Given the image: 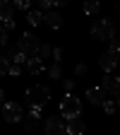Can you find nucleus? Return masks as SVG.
<instances>
[{
  "instance_id": "423d86ee",
  "label": "nucleus",
  "mask_w": 120,
  "mask_h": 135,
  "mask_svg": "<svg viewBox=\"0 0 120 135\" xmlns=\"http://www.w3.org/2000/svg\"><path fill=\"white\" fill-rule=\"evenodd\" d=\"M65 133H67V118L50 116L46 121V135H65Z\"/></svg>"
},
{
  "instance_id": "f8f14e48",
  "label": "nucleus",
  "mask_w": 120,
  "mask_h": 135,
  "mask_svg": "<svg viewBox=\"0 0 120 135\" xmlns=\"http://www.w3.org/2000/svg\"><path fill=\"white\" fill-rule=\"evenodd\" d=\"M27 70H29L31 75H39V73H43V60H41L39 56L29 58V60H27Z\"/></svg>"
},
{
  "instance_id": "5701e85b",
  "label": "nucleus",
  "mask_w": 120,
  "mask_h": 135,
  "mask_svg": "<svg viewBox=\"0 0 120 135\" xmlns=\"http://www.w3.org/2000/svg\"><path fill=\"white\" fill-rule=\"evenodd\" d=\"M5 44H7V29L0 24V46H5Z\"/></svg>"
},
{
  "instance_id": "6ab92c4d",
  "label": "nucleus",
  "mask_w": 120,
  "mask_h": 135,
  "mask_svg": "<svg viewBox=\"0 0 120 135\" xmlns=\"http://www.w3.org/2000/svg\"><path fill=\"white\" fill-rule=\"evenodd\" d=\"M48 75H50V80H60V63H53L48 68Z\"/></svg>"
},
{
  "instance_id": "c756f323",
  "label": "nucleus",
  "mask_w": 120,
  "mask_h": 135,
  "mask_svg": "<svg viewBox=\"0 0 120 135\" xmlns=\"http://www.w3.org/2000/svg\"><path fill=\"white\" fill-rule=\"evenodd\" d=\"M65 3H67V0H53V5H55V7H62Z\"/></svg>"
},
{
  "instance_id": "473e14b6",
  "label": "nucleus",
  "mask_w": 120,
  "mask_h": 135,
  "mask_svg": "<svg viewBox=\"0 0 120 135\" xmlns=\"http://www.w3.org/2000/svg\"><path fill=\"white\" fill-rule=\"evenodd\" d=\"M118 56H120V44H118Z\"/></svg>"
},
{
  "instance_id": "f3484780",
  "label": "nucleus",
  "mask_w": 120,
  "mask_h": 135,
  "mask_svg": "<svg viewBox=\"0 0 120 135\" xmlns=\"http://www.w3.org/2000/svg\"><path fill=\"white\" fill-rule=\"evenodd\" d=\"M10 68H12L10 58H5V56H0V77H5V75H10Z\"/></svg>"
},
{
  "instance_id": "bb28decb",
  "label": "nucleus",
  "mask_w": 120,
  "mask_h": 135,
  "mask_svg": "<svg viewBox=\"0 0 120 135\" xmlns=\"http://www.w3.org/2000/svg\"><path fill=\"white\" fill-rule=\"evenodd\" d=\"M84 73H87V65H77V68H75V75H77V77H82Z\"/></svg>"
},
{
  "instance_id": "393cba45",
  "label": "nucleus",
  "mask_w": 120,
  "mask_h": 135,
  "mask_svg": "<svg viewBox=\"0 0 120 135\" xmlns=\"http://www.w3.org/2000/svg\"><path fill=\"white\" fill-rule=\"evenodd\" d=\"M10 75H14V77H17V75H22V65H14V63H12V68H10Z\"/></svg>"
},
{
  "instance_id": "f03ea898",
  "label": "nucleus",
  "mask_w": 120,
  "mask_h": 135,
  "mask_svg": "<svg viewBox=\"0 0 120 135\" xmlns=\"http://www.w3.org/2000/svg\"><path fill=\"white\" fill-rule=\"evenodd\" d=\"M27 101L31 106H46L48 101H50V92L48 87H43V84H31V87L27 89Z\"/></svg>"
},
{
  "instance_id": "aec40b11",
  "label": "nucleus",
  "mask_w": 120,
  "mask_h": 135,
  "mask_svg": "<svg viewBox=\"0 0 120 135\" xmlns=\"http://www.w3.org/2000/svg\"><path fill=\"white\" fill-rule=\"evenodd\" d=\"M36 56H39V58L43 60V58H48V56H53V48L43 44V46H39V53H36Z\"/></svg>"
},
{
  "instance_id": "20e7f679",
  "label": "nucleus",
  "mask_w": 120,
  "mask_h": 135,
  "mask_svg": "<svg viewBox=\"0 0 120 135\" xmlns=\"http://www.w3.org/2000/svg\"><path fill=\"white\" fill-rule=\"evenodd\" d=\"M39 46H41L39 39L34 36L31 31H24L22 36H19V41H17V51H22L27 58H34V56H36L39 53Z\"/></svg>"
},
{
  "instance_id": "0eeeda50",
  "label": "nucleus",
  "mask_w": 120,
  "mask_h": 135,
  "mask_svg": "<svg viewBox=\"0 0 120 135\" xmlns=\"http://www.w3.org/2000/svg\"><path fill=\"white\" fill-rule=\"evenodd\" d=\"M115 65H118V46L111 44L108 51L101 56V68H103L106 73H113V70H115Z\"/></svg>"
},
{
  "instance_id": "6e6552de",
  "label": "nucleus",
  "mask_w": 120,
  "mask_h": 135,
  "mask_svg": "<svg viewBox=\"0 0 120 135\" xmlns=\"http://www.w3.org/2000/svg\"><path fill=\"white\" fill-rule=\"evenodd\" d=\"M101 87L106 89V94H113V97H118L120 94V77H115V75H108V77H103V84Z\"/></svg>"
},
{
  "instance_id": "1a4fd4ad",
  "label": "nucleus",
  "mask_w": 120,
  "mask_h": 135,
  "mask_svg": "<svg viewBox=\"0 0 120 135\" xmlns=\"http://www.w3.org/2000/svg\"><path fill=\"white\" fill-rule=\"evenodd\" d=\"M39 118H41V109H39V106H31V111H29V113H27V118H24V128L31 133L34 128L39 126Z\"/></svg>"
},
{
  "instance_id": "7c9ffc66",
  "label": "nucleus",
  "mask_w": 120,
  "mask_h": 135,
  "mask_svg": "<svg viewBox=\"0 0 120 135\" xmlns=\"http://www.w3.org/2000/svg\"><path fill=\"white\" fill-rule=\"evenodd\" d=\"M3 104H5V101H3V89H0V109H3Z\"/></svg>"
},
{
  "instance_id": "4be33fe9",
  "label": "nucleus",
  "mask_w": 120,
  "mask_h": 135,
  "mask_svg": "<svg viewBox=\"0 0 120 135\" xmlns=\"http://www.w3.org/2000/svg\"><path fill=\"white\" fill-rule=\"evenodd\" d=\"M29 3L31 0H14V7L17 10H29Z\"/></svg>"
},
{
  "instance_id": "72a5a7b5",
  "label": "nucleus",
  "mask_w": 120,
  "mask_h": 135,
  "mask_svg": "<svg viewBox=\"0 0 120 135\" xmlns=\"http://www.w3.org/2000/svg\"><path fill=\"white\" fill-rule=\"evenodd\" d=\"M65 135H70V133H65Z\"/></svg>"
},
{
  "instance_id": "c85d7f7f",
  "label": "nucleus",
  "mask_w": 120,
  "mask_h": 135,
  "mask_svg": "<svg viewBox=\"0 0 120 135\" xmlns=\"http://www.w3.org/2000/svg\"><path fill=\"white\" fill-rule=\"evenodd\" d=\"M72 87H75V82H72V80H65V89L72 92Z\"/></svg>"
},
{
  "instance_id": "9b49d317",
  "label": "nucleus",
  "mask_w": 120,
  "mask_h": 135,
  "mask_svg": "<svg viewBox=\"0 0 120 135\" xmlns=\"http://www.w3.org/2000/svg\"><path fill=\"white\" fill-rule=\"evenodd\" d=\"M12 12H14V3L12 0H0V20H12Z\"/></svg>"
},
{
  "instance_id": "412c9836",
  "label": "nucleus",
  "mask_w": 120,
  "mask_h": 135,
  "mask_svg": "<svg viewBox=\"0 0 120 135\" xmlns=\"http://www.w3.org/2000/svg\"><path fill=\"white\" fill-rule=\"evenodd\" d=\"M101 106H103V111H106V113H113V111L118 109V104H115V101H111V99H106Z\"/></svg>"
},
{
  "instance_id": "2eb2a0df",
  "label": "nucleus",
  "mask_w": 120,
  "mask_h": 135,
  "mask_svg": "<svg viewBox=\"0 0 120 135\" xmlns=\"http://www.w3.org/2000/svg\"><path fill=\"white\" fill-rule=\"evenodd\" d=\"M41 20H43V12H41V10H31V12H27V22H29L31 27H39Z\"/></svg>"
},
{
  "instance_id": "ddd939ff",
  "label": "nucleus",
  "mask_w": 120,
  "mask_h": 135,
  "mask_svg": "<svg viewBox=\"0 0 120 135\" xmlns=\"http://www.w3.org/2000/svg\"><path fill=\"white\" fill-rule=\"evenodd\" d=\"M43 22H46L48 27H53V29H60V27H62V17H60L58 12H46V15H43Z\"/></svg>"
},
{
  "instance_id": "4468645a",
  "label": "nucleus",
  "mask_w": 120,
  "mask_h": 135,
  "mask_svg": "<svg viewBox=\"0 0 120 135\" xmlns=\"http://www.w3.org/2000/svg\"><path fill=\"white\" fill-rule=\"evenodd\" d=\"M67 133L70 135H84V123L79 118H70L67 121Z\"/></svg>"
},
{
  "instance_id": "a878e982",
  "label": "nucleus",
  "mask_w": 120,
  "mask_h": 135,
  "mask_svg": "<svg viewBox=\"0 0 120 135\" xmlns=\"http://www.w3.org/2000/svg\"><path fill=\"white\" fill-rule=\"evenodd\" d=\"M39 5L41 10H48V7H53V0H39Z\"/></svg>"
},
{
  "instance_id": "cd10ccee",
  "label": "nucleus",
  "mask_w": 120,
  "mask_h": 135,
  "mask_svg": "<svg viewBox=\"0 0 120 135\" xmlns=\"http://www.w3.org/2000/svg\"><path fill=\"white\" fill-rule=\"evenodd\" d=\"M3 27H5V29H14V20H5Z\"/></svg>"
},
{
  "instance_id": "39448f33",
  "label": "nucleus",
  "mask_w": 120,
  "mask_h": 135,
  "mask_svg": "<svg viewBox=\"0 0 120 135\" xmlns=\"http://www.w3.org/2000/svg\"><path fill=\"white\" fill-rule=\"evenodd\" d=\"M0 111H3V118H5L7 123H19L22 116H24V113H22V106L17 104V101H5Z\"/></svg>"
},
{
  "instance_id": "9d476101",
  "label": "nucleus",
  "mask_w": 120,
  "mask_h": 135,
  "mask_svg": "<svg viewBox=\"0 0 120 135\" xmlns=\"http://www.w3.org/2000/svg\"><path fill=\"white\" fill-rule=\"evenodd\" d=\"M87 97H89L91 104H103V101H106V89L103 87H89Z\"/></svg>"
},
{
  "instance_id": "a211bd4d",
  "label": "nucleus",
  "mask_w": 120,
  "mask_h": 135,
  "mask_svg": "<svg viewBox=\"0 0 120 135\" xmlns=\"http://www.w3.org/2000/svg\"><path fill=\"white\" fill-rule=\"evenodd\" d=\"M84 12L87 15H96L98 12V0H87V3H84Z\"/></svg>"
},
{
  "instance_id": "2f4dec72",
  "label": "nucleus",
  "mask_w": 120,
  "mask_h": 135,
  "mask_svg": "<svg viewBox=\"0 0 120 135\" xmlns=\"http://www.w3.org/2000/svg\"><path fill=\"white\" fill-rule=\"evenodd\" d=\"M115 104H118V106H120V94H118V99H115Z\"/></svg>"
},
{
  "instance_id": "b1692460",
  "label": "nucleus",
  "mask_w": 120,
  "mask_h": 135,
  "mask_svg": "<svg viewBox=\"0 0 120 135\" xmlns=\"http://www.w3.org/2000/svg\"><path fill=\"white\" fill-rule=\"evenodd\" d=\"M53 60H55V63H60V60H62V48H58V46L53 48Z\"/></svg>"
},
{
  "instance_id": "f257e3e1",
  "label": "nucleus",
  "mask_w": 120,
  "mask_h": 135,
  "mask_svg": "<svg viewBox=\"0 0 120 135\" xmlns=\"http://www.w3.org/2000/svg\"><path fill=\"white\" fill-rule=\"evenodd\" d=\"M79 113H82V101H79L72 92H67V94L62 97V101H60V116L70 121V118H77Z\"/></svg>"
},
{
  "instance_id": "7ed1b4c3",
  "label": "nucleus",
  "mask_w": 120,
  "mask_h": 135,
  "mask_svg": "<svg viewBox=\"0 0 120 135\" xmlns=\"http://www.w3.org/2000/svg\"><path fill=\"white\" fill-rule=\"evenodd\" d=\"M91 36L98 39V41H111L115 36V24L111 20H103V17H101V20H96L94 27H91Z\"/></svg>"
},
{
  "instance_id": "dca6fc26",
  "label": "nucleus",
  "mask_w": 120,
  "mask_h": 135,
  "mask_svg": "<svg viewBox=\"0 0 120 135\" xmlns=\"http://www.w3.org/2000/svg\"><path fill=\"white\" fill-rule=\"evenodd\" d=\"M7 58H10V63H14V65H27V60H29L22 51H14V53H10Z\"/></svg>"
}]
</instances>
